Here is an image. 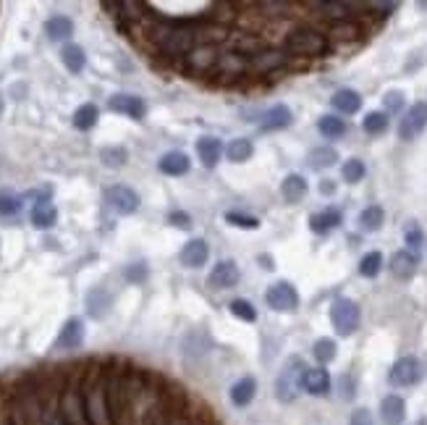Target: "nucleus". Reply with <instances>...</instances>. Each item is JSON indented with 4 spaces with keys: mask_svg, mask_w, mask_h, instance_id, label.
Returning <instances> with one entry per match:
<instances>
[{
    "mask_svg": "<svg viewBox=\"0 0 427 425\" xmlns=\"http://www.w3.org/2000/svg\"><path fill=\"white\" fill-rule=\"evenodd\" d=\"M362 126L367 134H383V131L388 129V113L385 111H372L364 116Z\"/></svg>",
    "mask_w": 427,
    "mask_h": 425,
    "instance_id": "32",
    "label": "nucleus"
},
{
    "mask_svg": "<svg viewBox=\"0 0 427 425\" xmlns=\"http://www.w3.org/2000/svg\"><path fill=\"white\" fill-rule=\"evenodd\" d=\"M257 263H260V265H262L265 270H273V268H276V265H273V258H270V255H260V258H257Z\"/></svg>",
    "mask_w": 427,
    "mask_h": 425,
    "instance_id": "48",
    "label": "nucleus"
},
{
    "mask_svg": "<svg viewBox=\"0 0 427 425\" xmlns=\"http://www.w3.org/2000/svg\"><path fill=\"white\" fill-rule=\"evenodd\" d=\"M231 313L236 315L239 321H247V323H254V321H257V310H254L252 302H247V299H233Z\"/></svg>",
    "mask_w": 427,
    "mask_h": 425,
    "instance_id": "38",
    "label": "nucleus"
},
{
    "mask_svg": "<svg viewBox=\"0 0 427 425\" xmlns=\"http://www.w3.org/2000/svg\"><path fill=\"white\" fill-rule=\"evenodd\" d=\"M380 270H383V255L380 252H367L362 258V263H359V273L364 278H375Z\"/></svg>",
    "mask_w": 427,
    "mask_h": 425,
    "instance_id": "36",
    "label": "nucleus"
},
{
    "mask_svg": "<svg viewBox=\"0 0 427 425\" xmlns=\"http://www.w3.org/2000/svg\"><path fill=\"white\" fill-rule=\"evenodd\" d=\"M87 313L92 315L94 321H102L105 315L111 313V307H113V297L108 289H102V287H94L87 292Z\"/></svg>",
    "mask_w": 427,
    "mask_h": 425,
    "instance_id": "13",
    "label": "nucleus"
},
{
    "mask_svg": "<svg viewBox=\"0 0 427 425\" xmlns=\"http://www.w3.org/2000/svg\"><path fill=\"white\" fill-rule=\"evenodd\" d=\"M414 425H427V420H425V417H422V420H417V423H414Z\"/></svg>",
    "mask_w": 427,
    "mask_h": 425,
    "instance_id": "50",
    "label": "nucleus"
},
{
    "mask_svg": "<svg viewBox=\"0 0 427 425\" xmlns=\"http://www.w3.org/2000/svg\"><path fill=\"white\" fill-rule=\"evenodd\" d=\"M404 239L409 244V252H417L419 244H422V232H419V226L414 221L407 226V232H404Z\"/></svg>",
    "mask_w": 427,
    "mask_h": 425,
    "instance_id": "40",
    "label": "nucleus"
},
{
    "mask_svg": "<svg viewBox=\"0 0 427 425\" xmlns=\"http://www.w3.org/2000/svg\"><path fill=\"white\" fill-rule=\"evenodd\" d=\"M61 61H63V66L71 71V74H82L84 66H87V56H84V50L79 45H74V42L63 45V50H61Z\"/></svg>",
    "mask_w": 427,
    "mask_h": 425,
    "instance_id": "25",
    "label": "nucleus"
},
{
    "mask_svg": "<svg viewBox=\"0 0 427 425\" xmlns=\"http://www.w3.org/2000/svg\"><path fill=\"white\" fill-rule=\"evenodd\" d=\"M168 221L173 223V226H178V229H192V218H189V215H186V212H171V215H168Z\"/></svg>",
    "mask_w": 427,
    "mask_h": 425,
    "instance_id": "45",
    "label": "nucleus"
},
{
    "mask_svg": "<svg viewBox=\"0 0 427 425\" xmlns=\"http://www.w3.org/2000/svg\"><path fill=\"white\" fill-rule=\"evenodd\" d=\"M335 160H338V152L333 148H315L309 150V155H307V163L309 168H315V171H323V168H330L335 166Z\"/></svg>",
    "mask_w": 427,
    "mask_h": 425,
    "instance_id": "27",
    "label": "nucleus"
},
{
    "mask_svg": "<svg viewBox=\"0 0 427 425\" xmlns=\"http://www.w3.org/2000/svg\"><path fill=\"white\" fill-rule=\"evenodd\" d=\"M320 194H323V197H330V194H335V181H330V179L320 181Z\"/></svg>",
    "mask_w": 427,
    "mask_h": 425,
    "instance_id": "47",
    "label": "nucleus"
},
{
    "mask_svg": "<svg viewBox=\"0 0 427 425\" xmlns=\"http://www.w3.org/2000/svg\"><path fill=\"white\" fill-rule=\"evenodd\" d=\"M307 370V365L299 357H291V360L286 362V368H283V373L278 376V381H276V397L280 399V402H294L299 394V381H302V373Z\"/></svg>",
    "mask_w": 427,
    "mask_h": 425,
    "instance_id": "4",
    "label": "nucleus"
},
{
    "mask_svg": "<svg viewBox=\"0 0 427 425\" xmlns=\"http://www.w3.org/2000/svg\"><path fill=\"white\" fill-rule=\"evenodd\" d=\"M383 102H385V111L388 113H396L404 105V92L401 90H390V92H385V97H383Z\"/></svg>",
    "mask_w": 427,
    "mask_h": 425,
    "instance_id": "42",
    "label": "nucleus"
},
{
    "mask_svg": "<svg viewBox=\"0 0 427 425\" xmlns=\"http://www.w3.org/2000/svg\"><path fill=\"white\" fill-rule=\"evenodd\" d=\"M84 344V321L82 318H68L63 323V328H61V333H58L56 339V347L58 352H68V349H79Z\"/></svg>",
    "mask_w": 427,
    "mask_h": 425,
    "instance_id": "9",
    "label": "nucleus"
},
{
    "mask_svg": "<svg viewBox=\"0 0 427 425\" xmlns=\"http://www.w3.org/2000/svg\"><path fill=\"white\" fill-rule=\"evenodd\" d=\"M254 394H257V381L252 378V376H244V378H239L231 386V402H233V407L252 405Z\"/></svg>",
    "mask_w": 427,
    "mask_h": 425,
    "instance_id": "22",
    "label": "nucleus"
},
{
    "mask_svg": "<svg viewBox=\"0 0 427 425\" xmlns=\"http://www.w3.org/2000/svg\"><path fill=\"white\" fill-rule=\"evenodd\" d=\"M328 50V40L315 29H297L286 37V53L291 56H323Z\"/></svg>",
    "mask_w": 427,
    "mask_h": 425,
    "instance_id": "1",
    "label": "nucleus"
},
{
    "mask_svg": "<svg viewBox=\"0 0 427 425\" xmlns=\"http://www.w3.org/2000/svg\"><path fill=\"white\" fill-rule=\"evenodd\" d=\"M417 265H419V258L409 250H399L390 258V273L399 278V281H409V278L417 273Z\"/></svg>",
    "mask_w": 427,
    "mask_h": 425,
    "instance_id": "14",
    "label": "nucleus"
},
{
    "mask_svg": "<svg viewBox=\"0 0 427 425\" xmlns=\"http://www.w3.org/2000/svg\"><path fill=\"white\" fill-rule=\"evenodd\" d=\"M383 221H385V212H383L380 205H370V208H364L359 212V226H362V232L372 234V232H380Z\"/></svg>",
    "mask_w": 427,
    "mask_h": 425,
    "instance_id": "28",
    "label": "nucleus"
},
{
    "mask_svg": "<svg viewBox=\"0 0 427 425\" xmlns=\"http://www.w3.org/2000/svg\"><path fill=\"white\" fill-rule=\"evenodd\" d=\"M330 105H333L338 113H346V116H352L362 108V95L357 92V90H338V92L330 97Z\"/></svg>",
    "mask_w": 427,
    "mask_h": 425,
    "instance_id": "23",
    "label": "nucleus"
},
{
    "mask_svg": "<svg viewBox=\"0 0 427 425\" xmlns=\"http://www.w3.org/2000/svg\"><path fill=\"white\" fill-rule=\"evenodd\" d=\"M45 35L53 40V42H63V40H68L74 35V21L68 19V16H63V13L50 16V19L45 21Z\"/></svg>",
    "mask_w": 427,
    "mask_h": 425,
    "instance_id": "20",
    "label": "nucleus"
},
{
    "mask_svg": "<svg viewBox=\"0 0 427 425\" xmlns=\"http://www.w3.org/2000/svg\"><path fill=\"white\" fill-rule=\"evenodd\" d=\"M97 119H100V111H97V105L94 102H84L74 111V126L79 131H89L97 126Z\"/></svg>",
    "mask_w": 427,
    "mask_h": 425,
    "instance_id": "26",
    "label": "nucleus"
},
{
    "mask_svg": "<svg viewBox=\"0 0 427 425\" xmlns=\"http://www.w3.org/2000/svg\"><path fill=\"white\" fill-rule=\"evenodd\" d=\"M288 124H291V108L278 102V105H273V108L265 111V116L260 121V131H280L286 129Z\"/></svg>",
    "mask_w": 427,
    "mask_h": 425,
    "instance_id": "16",
    "label": "nucleus"
},
{
    "mask_svg": "<svg viewBox=\"0 0 427 425\" xmlns=\"http://www.w3.org/2000/svg\"><path fill=\"white\" fill-rule=\"evenodd\" d=\"M225 221L231 223V226H236V229H249V232H254V229H260V221H257L254 215H242V212H228V215H225Z\"/></svg>",
    "mask_w": 427,
    "mask_h": 425,
    "instance_id": "39",
    "label": "nucleus"
},
{
    "mask_svg": "<svg viewBox=\"0 0 427 425\" xmlns=\"http://www.w3.org/2000/svg\"><path fill=\"white\" fill-rule=\"evenodd\" d=\"M100 160H102V166L105 168H123L126 166V160H129V152H126V148H118V145H113V148H102Z\"/></svg>",
    "mask_w": 427,
    "mask_h": 425,
    "instance_id": "31",
    "label": "nucleus"
},
{
    "mask_svg": "<svg viewBox=\"0 0 427 425\" xmlns=\"http://www.w3.org/2000/svg\"><path fill=\"white\" fill-rule=\"evenodd\" d=\"M197 155L202 160L204 168H215L218 166V160L223 155V145H221V139L215 137H202L197 139Z\"/></svg>",
    "mask_w": 427,
    "mask_h": 425,
    "instance_id": "19",
    "label": "nucleus"
},
{
    "mask_svg": "<svg viewBox=\"0 0 427 425\" xmlns=\"http://www.w3.org/2000/svg\"><path fill=\"white\" fill-rule=\"evenodd\" d=\"M425 378V365L417 360V357H401L390 365L388 370V383L396 388H409V386H417L419 381Z\"/></svg>",
    "mask_w": 427,
    "mask_h": 425,
    "instance_id": "3",
    "label": "nucleus"
},
{
    "mask_svg": "<svg viewBox=\"0 0 427 425\" xmlns=\"http://www.w3.org/2000/svg\"><path fill=\"white\" fill-rule=\"evenodd\" d=\"M252 152H254V145H252L249 139H231L228 148H225V155H228L231 163H244V160H249Z\"/></svg>",
    "mask_w": 427,
    "mask_h": 425,
    "instance_id": "30",
    "label": "nucleus"
},
{
    "mask_svg": "<svg viewBox=\"0 0 427 425\" xmlns=\"http://www.w3.org/2000/svg\"><path fill=\"white\" fill-rule=\"evenodd\" d=\"M335 226H341V210H335V208H328L323 212H315L312 218H309V229L315 234H328L333 232Z\"/></svg>",
    "mask_w": 427,
    "mask_h": 425,
    "instance_id": "24",
    "label": "nucleus"
},
{
    "mask_svg": "<svg viewBox=\"0 0 427 425\" xmlns=\"http://www.w3.org/2000/svg\"><path fill=\"white\" fill-rule=\"evenodd\" d=\"M192 64H194L197 68H199V66H202V68L213 66L215 64V50H213V47H202V50H194V53H192Z\"/></svg>",
    "mask_w": 427,
    "mask_h": 425,
    "instance_id": "41",
    "label": "nucleus"
},
{
    "mask_svg": "<svg viewBox=\"0 0 427 425\" xmlns=\"http://www.w3.org/2000/svg\"><path fill=\"white\" fill-rule=\"evenodd\" d=\"M24 205V197L19 194H11V192H0V218H11L16 215Z\"/></svg>",
    "mask_w": 427,
    "mask_h": 425,
    "instance_id": "35",
    "label": "nucleus"
},
{
    "mask_svg": "<svg viewBox=\"0 0 427 425\" xmlns=\"http://www.w3.org/2000/svg\"><path fill=\"white\" fill-rule=\"evenodd\" d=\"M341 388H344V394H341L344 399H352L354 397V381L349 378V376H344V378H341Z\"/></svg>",
    "mask_w": 427,
    "mask_h": 425,
    "instance_id": "46",
    "label": "nucleus"
},
{
    "mask_svg": "<svg viewBox=\"0 0 427 425\" xmlns=\"http://www.w3.org/2000/svg\"><path fill=\"white\" fill-rule=\"evenodd\" d=\"M425 126H427V102H414L404 113V119L399 121V137L404 142H411V139L425 131Z\"/></svg>",
    "mask_w": 427,
    "mask_h": 425,
    "instance_id": "7",
    "label": "nucleus"
},
{
    "mask_svg": "<svg viewBox=\"0 0 427 425\" xmlns=\"http://www.w3.org/2000/svg\"><path fill=\"white\" fill-rule=\"evenodd\" d=\"M239 278H242L239 265H236L233 260H221V263L213 268V273H210V287L213 289H231V287L239 284Z\"/></svg>",
    "mask_w": 427,
    "mask_h": 425,
    "instance_id": "11",
    "label": "nucleus"
},
{
    "mask_svg": "<svg viewBox=\"0 0 427 425\" xmlns=\"http://www.w3.org/2000/svg\"><path fill=\"white\" fill-rule=\"evenodd\" d=\"M126 278H129V281H144V278H147L144 263H131L129 268H126Z\"/></svg>",
    "mask_w": 427,
    "mask_h": 425,
    "instance_id": "43",
    "label": "nucleus"
},
{
    "mask_svg": "<svg viewBox=\"0 0 427 425\" xmlns=\"http://www.w3.org/2000/svg\"><path fill=\"white\" fill-rule=\"evenodd\" d=\"M29 221L35 229H53L58 221V208L50 200H42V203H35V208L29 210Z\"/></svg>",
    "mask_w": 427,
    "mask_h": 425,
    "instance_id": "17",
    "label": "nucleus"
},
{
    "mask_svg": "<svg viewBox=\"0 0 427 425\" xmlns=\"http://www.w3.org/2000/svg\"><path fill=\"white\" fill-rule=\"evenodd\" d=\"M349 425H375V420H372L370 409H364V407H359V409H357V412H354V415H352Z\"/></svg>",
    "mask_w": 427,
    "mask_h": 425,
    "instance_id": "44",
    "label": "nucleus"
},
{
    "mask_svg": "<svg viewBox=\"0 0 427 425\" xmlns=\"http://www.w3.org/2000/svg\"><path fill=\"white\" fill-rule=\"evenodd\" d=\"M335 349H338V347H335L333 339H317L315 347H312V354H315L317 362H323V365H326V362L335 360Z\"/></svg>",
    "mask_w": 427,
    "mask_h": 425,
    "instance_id": "37",
    "label": "nucleus"
},
{
    "mask_svg": "<svg viewBox=\"0 0 427 425\" xmlns=\"http://www.w3.org/2000/svg\"><path fill=\"white\" fill-rule=\"evenodd\" d=\"M283 61H286V56H280V53H257L252 58V66L257 71H273V68L283 66Z\"/></svg>",
    "mask_w": 427,
    "mask_h": 425,
    "instance_id": "34",
    "label": "nucleus"
},
{
    "mask_svg": "<svg viewBox=\"0 0 427 425\" xmlns=\"http://www.w3.org/2000/svg\"><path fill=\"white\" fill-rule=\"evenodd\" d=\"M299 386L304 388L307 394H312V397H326L328 391H330V376L323 368H307L302 373Z\"/></svg>",
    "mask_w": 427,
    "mask_h": 425,
    "instance_id": "10",
    "label": "nucleus"
},
{
    "mask_svg": "<svg viewBox=\"0 0 427 425\" xmlns=\"http://www.w3.org/2000/svg\"><path fill=\"white\" fill-rule=\"evenodd\" d=\"M265 302H268L276 313H294L299 307V292L288 281H278L265 292Z\"/></svg>",
    "mask_w": 427,
    "mask_h": 425,
    "instance_id": "6",
    "label": "nucleus"
},
{
    "mask_svg": "<svg viewBox=\"0 0 427 425\" xmlns=\"http://www.w3.org/2000/svg\"><path fill=\"white\" fill-rule=\"evenodd\" d=\"M317 129H320V134L328 139H338V137H344L346 134V121L344 119H338V116H323V119L317 121Z\"/></svg>",
    "mask_w": 427,
    "mask_h": 425,
    "instance_id": "29",
    "label": "nucleus"
},
{
    "mask_svg": "<svg viewBox=\"0 0 427 425\" xmlns=\"http://www.w3.org/2000/svg\"><path fill=\"white\" fill-rule=\"evenodd\" d=\"M207 258H210V247H207V241L204 239L186 241L181 255H178V260H181L184 268H202L204 263H207Z\"/></svg>",
    "mask_w": 427,
    "mask_h": 425,
    "instance_id": "12",
    "label": "nucleus"
},
{
    "mask_svg": "<svg viewBox=\"0 0 427 425\" xmlns=\"http://www.w3.org/2000/svg\"><path fill=\"white\" fill-rule=\"evenodd\" d=\"M3 108H6V102H3V95H0V119H3Z\"/></svg>",
    "mask_w": 427,
    "mask_h": 425,
    "instance_id": "49",
    "label": "nucleus"
},
{
    "mask_svg": "<svg viewBox=\"0 0 427 425\" xmlns=\"http://www.w3.org/2000/svg\"><path fill=\"white\" fill-rule=\"evenodd\" d=\"M364 174H367V168H364V163L359 160V157H349V160L344 163V168H341V176H344V181H349V184L362 181Z\"/></svg>",
    "mask_w": 427,
    "mask_h": 425,
    "instance_id": "33",
    "label": "nucleus"
},
{
    "mask_svg": "<svg viewBox=\"0 0 427 425\" xmlns=\"http://www.w3.org/2000/svg\"><path fill=\"white\" fill-rule=\"evenodd\" d=\"M280 194H283V200L291 205L302 203L307 194V179L299 174H288L286 179H283V184H280Z\"/></svg>",
    "mask_w": 427,
    "mask_h": 425,
    "instance_id": "21",
    "label": "nucleus"
},
{
    "mask_svg": "<svg viewBox=\"0 0 427 425\" xmlns=\"http://www.w3.org/2000/svg\"><path fill=\"white\" fill-rule=\"evenodd\" d=\"M158 168L166 176H184V174H189V168H192V160H189V155H186V152L171 150V152H166V155L158 160Z\"/></svg>",
    "mask_w": 427,
    "mask_h": 425,
    "instance_id": "18",
    "label": "nucleus"
},
{
    "mask_svg": "<svg viewBox=\"0 0 427 425\" xmlns=\"http://www.w3.org/2000/svg\"><path fill=\"white\" fill-rule=\"evenodd\" d=\"M105 205L111 208L116 215H131L140 210V194L126 184H116L105 189Z\"/></svg>",
    "mask_w": 427,
    "mask_h": 425,
    "instance_id": "5",
    "label": "nucleus"
},
{
    "mask_svg": "<svg viewBox=\"0 0 427 425\" xmlns=\"http://www.w3.org/2000/svg\"><path fill=\"white\" fill-rule=\"evenodd\" d=\"M359 321H362L359 305L354 299H349V297H338L330 305V323L341 336H352L359 328Z\"/></svg>",
    "mask_w": 427,
    "mask_h": 425,
    "instance_id": "2",
    "label": "nucleus"
},
{
    "mask_svg": "<svg viewBox=\"0 0 427 425\" xmlns=\"http://www.w3.org/2000/svg\"><path fill=\"white\" fill-rule=\"evenodd\" d=\"M108 108H111L113 113L129 116V119H134V121H142L147 116V105H144V100L137 97V95H129V92L113 95L111 100H108Z\"/></svg>",
    "mask_w": 427,
    "mask_h": 425,
    "instance_id": "8",
    "label": "nucleus"
},
{
    "mask_svg": "<svg viewBox=\"0 0 427 425\" xmlns=\"http://www.w3.org/2000/svg\"><path fill=\"white\" fill-rule=\"evenodd\" d=\"M380 417L385 425H401L407 420V402L399 394H388L380 402Z\"/></svg>",
    "mask_w": 427,
    "mask_h": 425,
    "instance_id": "15",
    "label": "nucleus"
}]
</instances>
